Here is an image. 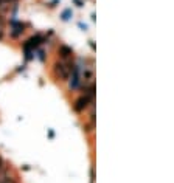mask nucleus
<instances>
[{
    "instance_id": "obj_1",
    "label": "nucleus",
    "mask_w": 174,
    "mask_h": 183,
    "mask_svg": "<svg viewBox=\"0 0 174 183\" xmlns=\"http://www.w3.org/2000/svg\"><path fill=\"white\" fill-rule=\"evenodd\" d=\"M73 62L71 61H65V59H61V61H58V62L55 64V75L56 78H59L61 81H67V78L70 76V73L71 70H73Z\"/></svg>"
},
{
    "instance_id": "obj_2",
    "label": "nucleus",
    "mask_w": 174,
    "mask_h": 183,
    "mask_svg": "<svg viewBox=\"0 0 174 183\" xmlns=\"http://www.w3.org/2000/svg\"><path fill=\"white\" fill-rule=\"evenodd\" d=\"M69 81V89L70 90H79L81 89V82H82V76H81V71L78 68V65H73V70H71L70 76L67 78Z\"/></svg>"
},
{
    "instance_id": "obj_3",
    "label": "nucleus",
    "mask_w": 174,
    "mask_h": 183,
    "mask_svg": "<svg viewBox=\"0 0 174 183\" xmlns=\"http://www.w3.org/2000/svg\"><path fill=\"white\" fill-rule=\"evenodd\" d=\"M92 102H93L92 96H89V95L84 93L81 98H78V99L75 101V110H76V112H84L89 106L92 104Z\"/></svg>"
},
{
    "instance_id": "obj_4",
    "label": "nucleus",
    "mask_w": 174,
    "mask_h": 183,
    "mask_svg": "<svg viewBox=\"0 0 174 183\" xmlns=\"http://www.w3.org/2000/svg\"><path fill=\"white\" fill-rule=\"evenodd\" d=\"M59 54H61V59H65V61H70V58H71V50L69 47H65V45H62L61 48H59Z\"/></svg>"
},
{
    "instance_id": "obj_5",
    "label": "nucleus",
    "mask_w": 174,
    "mask_h": 183,
    "mask_svg": "<svg viewBox=\"0 0 174 183\" xmlns=\"http://www.w3.org/2000/svg\"><path fill=\"white\" fill-rule=\"evenodd\" d=\"M3 37V22H2V19H0V39Z\"/></svg>"
},
{
    "instance_id": "obj_6",
    "label": "nucleus",
    "mask_w": 174,
    "mask_h": 183,
    "mask_svg": "<svg viewBox=\"0 0 174 183\" xmlns=\"http://www.w3.org/2000/svg\"><path fill=\"white\" fill-rule=\"evenodd\" d=\"M69 16H70V11H65V13H64V17H62V19H64V20H67V19H69Z\"/></svg>"
}]
</instances>
